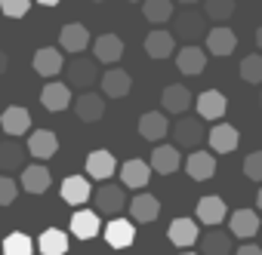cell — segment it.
I'll return each mask as SVG.
<instances>
[{"label":"cell","instance_id":"cell-21","mask_svg":"<svg viewBox=\"0 0 262 255\" xmlns=\"http://www.w3.org/2000/svg\"><path fill=\"white\" fill-rule=\"evenodd\" d=\"M114 169H117V160H114V154L111 151H90L86 154V172H90V178H96V182H108L111 175H114Z\"/></svg>","mask_w":262,"mask_h":255},{"label":"cell","instance_id":"cell-7","mask_svg":"<svg viewBox=\"0 0 262 255\" xmlns=\"http://www.w3.org/2000/svg\"><path fill=\"white\" fill-rule=\"evenodd\" d=\"M158 215H161V200L155 194H136L129 200V218L136 224H151L158 221Z\"/></svg>","mask_w":262,"mask_h":255},{"label":"cell","instance_id":"cell-1","mask_svg":"<svg viewBox=\"0 0 262 255\" xmlns=\"http://www.w3.org/2000/svg\"><path fill=\"white\" fill-rule=\"evenodd\" d=\"M99 59H83V56H74L68 65H65V83L68 86H77V89H90L96 80H99Z\"/></svg>","mask_w":262,"mask_h":255},{"label":"cell","instance_id":"cell-10","mask_svg":"<svg viewBox=\"0 0 262 255\" xmlns=\"http://www.w3.org/2000/svg\"><path fill=\"white\" fill-rule=\"evenodd\" d=\"M207 53H213V56H231L234 53V46H237V34L231 31V28H225V25H216V28H210L207 31Z\"/></svg>","mask_w":262,"mask_h":255},{"label":"cell","instance_id":"cell-36","mask_svg":"<svg viewBox=\"0 0 262 255\" xmlns=\"http://www.w3.org/2000/svg\"><path fill=\"white\" fill-rule=\"evenodd\" d=\"M31 252H34V240L22 231H13L4 240V255H31Z\"/></svg>","mask_w":262,"mask_h":255},{"label":"cell","instance_id":"cell-27","mask_svg":"<svg viewBox=\"0 0 262 255\" xmlns=\"http://www.w3.org/2000/svg\"><path fill=\"white\" fill-rule=\"evenodd\" d=\"M194 212H198V218H201L204 224L216 227V224H222V221H225V212H228V209H225V200H222V197L210 194V197H201V200H198Z\"/></svg>","mask_w":262,"mask_h":255},{"label":"cell","instance_id":"cell-38","mask_svg":"<svg viewBox=\"0 0 262 255\" xmlns=\"http://www.w3.org/2000/svg\"><path fill=\"white\" fill-rule=\"evenodd\" d=\"M241 80H244V83L262 86V56H259V53L241 59Z\"/></svg>","mask_w":262,"mask_h":255},{"label":"cell","instance_id":"cell-40","mask_svg":"<svg viewBox=\"0 0 262 255\" xmlns=\"http://www.w3.org/2000/svg\"><path fill=\"white\" fill-rule=\"evenodd\" d=\"M244 175L250 182H262V151H253L244 157Z\"/></svg>","mask_w":262,"mask_h":255},{"label":"cell","instance_id":"cell-33","mask_svg":"<svg viewBox=\"0 0 262 255\" xmlns=\"http://www.w3.org/2000/svg\"><path fill=\"white\" fill-rule=\"evenodd\" d=\"M102 221H99V212H90V209H77L71 215V234L77 240H93L99 234Z\"/></svg>","mask_w":262,"mask_h":255},{"label":"cell","instance_id":"cell-17","mask_svg":"<svg viewBox=\"0 0 262 255\" xmlns=\"http://www.w3.org/2000/svg\"><path fill=\"white\" fill-rule=\"evenodd\" d=\"M176 68H179L185 77H198V74H204V68H207V53H204L201 46L188 43V46L179 49V56H176Z\"/></svg>","mask_w":262,"mask_h":255},{"label":"cell","instance_id":"cell-24","mask_svg":"<svg viewBox=\"0 0 262 255\" xmlns=\"http://www.w3.org/2000/svg\"><path fill=\"white\" fill-rule=\"evenodd\" d=\"M185 172H188L194 182H207V178L216 175V157L194 148V151L188 154V160H185Z\"/></svg>","mask_w":262,"mask_h":255},{"label":"cell","instance_id":"cell-37","mask_svg":"<svg viewBox=\"0 0 262 255\" xmlns=\"http://www.w3.org/2000/svg\"><path fill=\"white\" fill-rule=\"evenodd\" d=\"M204 13L210 22H228L234 16V0H204Z\"/></svg>","mask_w":262,"mask_h":255},{"label":"cell","instance_id":"cell-29","mask_svg":"<svg viewBox=\"0 0 262 255\" xmlns=\"http://www.w3.org/2000/svg\"><path fill=\"white\" fill-rule=\"evenodd\" d=\"M40 105L47 108V111H65L68 105H74L71 101V89H68V83H47L43 89H40Z\"/></svg>","mask_w":262,"mask_h":255},{"label":"cell","instance_id":"cell-35","mask_svg":"<svg viewBox=\"0 0 262 255\" xmlns=\"http://www.w3.org/2000/svg\"><path fill=\"white\" fill-rule=\"evenodd\" d=\"M142 16L151 25H164L173 19V0H142Z\"/></svg>","mask_w":262,"mask_h":255},{"label":"cell","instance_id":"cell-4","mask_svg":"<svg viewBox=\"0 0 262 255\" xmlns=\"http://www.w3.org/2000/svg\"><path fill=\"white\" fill-rule=\"evenodd\" d=\"M133 240H136V221L133 218H111L108 224H105V243L111 246V249H129L133 246Z\"/></svg>","mask_w":262,"mask_h":255},{"label":"cell","instance_id":"cell-11","mask_svg":"<svg viewBox=\"0 0 262 255\" xmlns=\"http://www.w3.org/2000/svg\"><path fill=\"white\" fill-rule=\"evenodd\" d=\"M194 108L201 114V120H219L225 111H228V98L219 92V89H207L194 98Z\"/></svg>","mask_w":262,"mask_h":255},{"label":"cell","instance_id":"cell-49","mask_svg":"<svg viewBox=\"0 0 262 255\" xmlns=\"http://www.w3.org/2000/svg\"><path fill=\"white\" fill-rule=\"evenodd\" d=\"M259 108H262V89H259Z\"/></svg>","mask_w":262,"mask_h":255},{"label":"cell","instance_id":"cell-13","mask_svg":"<svg viewBox=\"0 0 262 255\" xmlns=\"http://www.w3.org/2000/svg\"><path fill=\"white\" fill-rule=\"evenodd\" d=\"M99 83H102V92H105L108 98H123V95H129V89H133V77H129L123 68L105 71V74L99 77Z\"/></svg>","mask_w":262,"mask_h":255},{"label":"cell","instance_id":"cell-16","mask_svg":"<svg viewBox=\"0 0 262 255\" xmlns=\"http://www.w3.org/2000/svg\"><path fill=\"white\" fill-rule=\"evenodd\" d=\"M34 71L40 77H56L65 71V59H62V49L59 46H43L34 53Z\"/></svg>","mask_w":262,"mask_h":255},{"label":"cell","instance_id":"cell-23","mask_svg":"<svg viewBox=\"0 0 262 255\" xmlns=\"http://www.w3.org/2000/svg\"><path fill=\"white\" fill-rule=\"evenodd\" d=\"M167 133H170V120L161 111H148L139 117V136L145 142H161V139H167Z\"/></svg>","mask_w":262,"mask_h":255},{"label":"cell","instance_id":"cell-46","mask_svg":"<svg viewBox=\"0 0 262 255\" xmlns=\"http://www.w3.org/2000/svg\"><path fill=\"white\" fill-rule=\"evenodd\" d=\"M256 46L262 49V25H259V31H256Z\"/></svg>","mask_w":262,"mask_h":255},{"label":"cell","instance_id":"cell-8","mask_svg":"<svg viewBox=\"0 0 262 255\" xmlns=\"http://www.w3.org/2000/svg\"><path fill=\"white\" fill-rule=\"evenodd\" d=\"M151 172H155V169H151V163H145V160L133 157V160H126V163L120 166V185H123V188L139 191V188H145V185H148Z\"/></svg>","mask_w":262,"mask_h":255},{"label":"cell","instance_id":"cell-31","mask_svg":"<svg viewBox=\"0 0 262 255\" xmlns=\"http://www.w3.org/2000/svg\"><path fill=\"white\" fill-rule=\"evenodd\" d=\"M234 234H225V231H210L201 237V255H234Z\"/></svg>","mask_w":262,"mask_h":255},{"label":"cell","instance_id":"cell-20","mask_svg":"<svg viewBox=\"0 0 262 255\" xmlns=\"http://www.w3.org/2000/svg\"><path fill=\"white\" fill-rule=\"evenodd\" d=\"M179 166H182L179 145H158V148L151 151V169H155L158 175H173Z\"/></svg>","mask_w":262,"mask_h":255},{"label":"cell","instance_id":"cell-28","mask_svg":"<svg viewBox=\"0 0 262 255\" xmlns=\"http://www.w3.org/2000/svg\"><path fill=\"white\" fill-rule=\"evenodd\" d=\"M228 231L234 234V240H250V237L259 234V215L250 212V209H237L228 218Z\"/></svg>","mask_w":262,"mask_h":255},{"label":"cell","instance_id":"cell-6","mask_svg":"<svg viewBox=\"0 0 262 255\" xmlns=\"http://www.w3.org/2000/svg\"><path fill=\"white\" fill-rule=\"evenodd\" d=\"M207 142H210V148H213L216 154H231V151H237V145H241V133L234 130L231 123H216L213 130L207 133Z\"/></svg>","mask_w":262,"mask_h":255},{"label":"cell","instance_id":"cell-22","mask_svg":"<svg viewBox=\"0 0 262 255\" xmlns=\"http://www.w3.org/2000/svg\"><path fill=\"white\" fill-rule=\"evenodd\" d=\"M167 237H170L173 246L188 249V246H194V243L201 240V234H198V221H194V218H173Z\"/></svg>","mask_w":262,"mask_h":255},{"label":"cell","instance_id":"cell-45","mask_svg":"<svg viewBox=\"0 0 262 255\" xmlns=\"http://www.w3.org/2000/svg\"><path fill=\"white\" fill-rule=\"evenodd\" d=\"M176 4H182V7H194V4H201V0H176Z\"/></svg>","mask_w":262,"mask_h":255},{"label":"cell","instance_id":"cell-43","mask_svg":"<svg viewBox=\"0 0 262 255\" xmlns=\"http://www.w3.org/2000/svg\"><path fill=\"white\" fill-rule=\"evenodd\" d=\"M7 65H10V59H7V53H4V49H0V77L7 74Z\"/></svg>","mask_w":262,"mask_h":255},{"label":"cell","instance_id":"cell-26","mask_svg":"<svg viewBox=\"0 0 262 255\" xmlns=\"http://www.w3.org/2000/svg\"><path fill=\"white\" fill-rule=\"evenodd\" d=\"M28 151H31V157H37V160L56 157V151H59L56 133H53V130H34L31 139H28Z\"/></svg>","mask_w":262,"mask_h":255},{"label":"cell","instance_id":"cell-44","mask_svg":"<svg viewBox=\"0 0 262 255\" xmlns=\"http://www.w3.org/2000/svg\"><path fill=\"white\" fill-rule=\"evenodd\" d=\"M37 4H40V7H59L62 0H37Z\"/></svg>","mask_w":262,"mask_h":255},{"label":"cell","instance_id":"cell-51","mask_svg":"<svg viewBox=\"0 0 262 255\" xmlns=\"http://www.w3.org/2000/svg\"><path fill=\"white\" fill-rule=\"evenodd\" d=\"M182 255H194V252H182Z\"/></svg>","mask_w":262,"mask_h":255},{"label":"cell","instance_id":"cell-5","mask_svg":"<svg viewBox=\"0 0 262 255\" xmlns=\"http://www.w3.org/2000/svg\"><path fill=\"white\" fill-rule=\"evenodd\" d=\"M0 130H4L7 136H13V139L31 133V114H28V108H22V105H10L4 114H0Z\"/></svg>","mask_w":262,"mask_h":255},{"label":"cell","instance_id":"cell-42","mask_svg":"<svg viewBox=\"0 0 262 255\" xmlns=\"http://www.w3.org/2000/svg\"><path fill=\"white\" fill-rule=\"evenodd\" d=\"M234 255H262V249H259L256 243H244V246L234 249Z\"/></svg>","mask_w":262,"mask_h":255},{"label":"cell","instance_id":"cell-47","mask_svg":"<svg viewBox=\"0 0 262 255\" xmlns=\"http://www.w3.org/2000/svg\"><path fill=\"white\" fill-rule=\"evenodd\" d=\"M256 206H259V212H262V188H259V194H256Z\"/></svg>","mask_w":262,"mask_h":255},{"label":"cell","instance_id":"cell-32","mask_svg":"<svg viewBox=\"0 0 262 255\" xmlns=\"http://www.w3.org/2000/svg\"><path fill=\"white\" fill-rule=\"evenodd\" d=\"M62 200L68 206H83L90 200V178L86 175H68L62 182Z\"/></svg>","mask_w":262,"mask_h":255},{"label":"cell","instance_id":"cell-15","mask_svg":"<svg viewBox=\"0 0 262 255\" xmlns=\"http://www.w3.org/2000/svg\"><path fill=\"white\" fill-rule=\"evenodd\" d=\"M93 56L102 62V65H117L120 56H123V40L117 34H99L93 40Z\"/></svg>","mask_w":262,"mask_h":255},{"label":"cell","instance_id":"cell-14","mask_svg":"<svg viewBox=\"0 0 262 255\" xmlns=\"http://www.w3.org/2000/svg\"><path fill=\"white\" fill-rule=\"evenodd\" d=\"M59 46H62L65 53H74V56H80V53L90 46V31H86V25H80V22H71V25H65V28L59 31Z\"/></svg>","mask_w":262,"mask_h":255},{"label":"cell","instance_id":"cell-30","mask_svg":"<svg viewBox=\"0 0 262 255\" xmlns=\"http://www.w3.org/2000/svg\"><path fill=\"white\" fill-rule=\"evenodd\" d=\"M53 185V175L43 163H31L22 169V188L28 194H47V188Z\"/></svg>","mask_w":262,"mask_h":255},{"label":"cell","instance_id":"cell-34","mask_svg":"<svg viewBox=\"0 0 262 255\" xmlns=\"http://www.w3.org/2000/svg\"><path fill=\"white\" fill-rule=\"evenodd\" d=\"M37 249H40V255H68V237H65V231L47 227L40 234V240H37Z\"/></svg>","mask_w":262,"mask_h":255},{"label":"cell","instance_id":"cell-50","mask_svg":"<svg viewBox=\"0 0 262 255\" xmlns=\"http://www.w3.org/2000/svg\"><path fill=\"white\" fill-rule=\"evenodd\" d=\"M90 4H105V0H90Z\"/></svg>","mask_w":262,"mask_h":255},{"label":"cell","instance_id":"cell-2","mask_svg":"<svg viewBox=\"0 0 262 255\" xmlns=\"http://www.w3.org/2000/svg\"><path fill=\"white\" fill-rule=\"evenodd\" d=\"M204 139H207V133H204V123L198 117H182L173 123V145L194 151Z\"/></svg>","mask_w":262,"mask_h":255},{"label":"cell","instance_id":"cell-19","mask_svg":"<svg viewBox=\"0 0 262 255\" xmlns=\"http://www.w3.org/2000/svg\"><path fill=\"white\" fill-rule=\"evenodd\" d=\"M74 114L83 120V123H99L102 120V114H105V98L99 95V92H83V95H77L74 98Z\"/></svg>","mask_w":262,"mask_h":255},{"label":"cell","instance_id":"cell-48","mask_svg":"<svg viewBox=\"0 0 262 255\" xmlns=\"http://www.w3.org/2000/svg\"><path fill=\"white\" fill-rule=\"evenodd\" d=\"M126 4H142V0H126Z\"/></svg>","mask_w":262,"mask_h":255},{"label":"cell","instance_id":"cell-41","mask_svg":"<svg viewBox=\"0 0 262 255\" xmlns=\"http://www.w3.org/2000/svg\"><path fill=\"white\" fill-rule=\"evenodd\" d=\"M19 197V188L10 175H0V206H10L13 200Z\"/></svg>","mask_w":262,"mask_h":255},{"label":"cell","instance_id":"cell-9","mask_svg":"<svg viewBox=\"0 0 262 255\" xmlns=\"http://www.w3.org/2000/svg\"><path fill=\"white\" fill-rule=\"evenodd\" d=\"M28 145H19V139H7L0 142V169L4 172H13V169H25V160H28Z\"/></svg>","mask_w":262,"mask_h":255},{"label":"cell","instance_id":"cell-18","mask_svg":"<svg viewBox=\"0 0 262 255\" xmlns=\"http://www.w3.org/2000/svg\"><path fill=\"white\" fill-rule=\"evenodd\" d=\"M161 105H164V111H167V114H185V111L194 105V95H191V89H188V86L173 83V86H167V89H164Z\"/></svg>","mask_w":262,"mask_h":255},{"label":"cell","instance_id":"cell-3","mask_svg":"<svg viewBox=\"0 0 262 255\" xmlns=\"http://www.w3.org/2000/svg\"><path fill=\"white\" fill-rule=\"evenodd\" d=\"M173 19H176V37H179V40L194 43V40L207 37V13L201 16V13H194V10H185V13L173 16Z\"/></svg>","mask_w":262,"mask_h":255},{"label":"cell","instance_id":"cell-12","mask_svg":"<svg viewBox=\"0 0 262 255\" xmlns=\"http://www.w3.org/2000/svg\"><path fill=\"white\" fill-rule=\"evenodd\" d=\"M123 206H126L123 188H117V185H102V188H96V212H102V215H117Z\"/></svg>","mask_w":262,"mask_h":255},{"label":"cell","instance_id":"cell-25","mask_svg":"<svg viewBox=\"0 0 262 255\" xmlns=\"http://www.w3.org/2000/svg\"><path fill=\"white\" fill-rule=\"evenodd\" d=\"M173 49H176V34H170V31H164V28L148 31V37H145V53H148L151 59H170Z\"/></svg>","mask_w":262,"mask_h":255},{"label":"cell","instance_id":"cell-39","mask_svg":"<svg viewBox=\"0 0 262 255\" xmlns=\"http://www.w3.org/2000/svg\"><path fill=\"white\" fill-rule=\"evenodd\" d=\"M31 10V0H0V13L7 19H25Z\"/></svg>","mask_w":262,"mask_h":255}]
</instances>
